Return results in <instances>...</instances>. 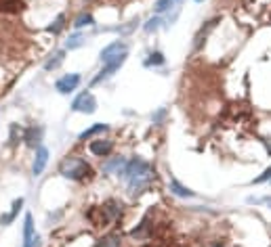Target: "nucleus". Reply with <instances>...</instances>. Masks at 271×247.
<instances>
[{
  "instance_id": "nucleus-16",
  "label": "nucleus",
  "mask_w": 271,
  "mask_h": 247,
  "mask_svg": "<svg viewBox=\"0 0 271 247\" xmlns=\"http://www.w3.org/2000/svg\"><path fill=\"white\" fill-rule=\"evenodd\" d=\"M214 23H216V19L208 21V23H206V27H202V29L198 32V36H196V42H194V48H196V50H198V48L202 46V42H204V38L208 36V32H210V29L214 27Z\"/></svg>"
},
{
  "instance_id": "nucleus-10",
  "label": "nucleus",
  "mask_w": 271,
  "mask_h": 247,
  "mask_svg": "<svg viewBox=\"0 0 271 247\" xmlns=\"http://www.w3.org/2000/svg\"><path fill=\"white\" fill-rule=\"evenodd\" d=\"M168 189H171L173 195L183 197V199H187V197H196V193H194V191H189L187 187H183L177 178H171V182H168Z\"/></svg>"
},
{
  "instance_id": "nucleus-8",
  "label": "nucleus",
  "mask_w": 271,
  "mask_h": 247,
  "mask_svg": "<svg viewBox=\"0 0 271 247\" xmlns=\"http://www.w3.org/2000/svg\"><path fill=\"white\" fill-rule=\"evenodd\" d=\"M89 149L97 157H107L112 153V149H114V143H112V140H103V138H101V140H91Z\"/></svg>"
},
{
  "instance_id": "nucleus-21",
  "label": "nucleus",
  "mask_w": 271,
  "mask_h": 247,
  "mask_svg": "<svg viewBox=\"0 0 271 247\" xmlns=\"http://www.w3.org/2000/svg\"><path fill=\"white\" fill-rule=\"evenodd\" d=\"M82 44H84V36H80V34H74V36H70V40L65 42V48L74 50V48H80Z\"/></svg>"
},
{
  "instance_id": "nucleus-12",
  "label": "nucleus",
  "mask_w": 271,
  "mask_h": 247,
  "mask_svg": "<svg viewBox=\"0 0 271 247\" xmlns=\"http://www.w3.org/2000/svg\"><path fill=\"white\" fill-rule=\"evenodd\" d=\"M23 0H0V13H21Z\"/></svg>"
},
{
  "instance_id": "nucleus-22",
  "label": "nucleus",
  "mask_w": 271,
  "mask_h": 247,
  "mask_svg": "<svg viewBox=\"0 0 271 247\" xmlns=\"http://www.w3.org/2000/svg\"><path fill=\"white\" fill-rule=\"evenodd\" d=\"M175 5H179L177 0H158V3H156V13H164V11H168Z\"/></svg>"
},
{
  "instance_id": "nucleus-6",
  "label": "nucleus",
  "mask_w": 271,
  "mask_h": 247,
  "mask_svg": "<svg viewBox=\"0 0 271 247\" xmlns=\"http://www.w3.org/2000/svg\"><path fill=\"white\" fill-rule=\"evenodd\" d=\"M78 84H80V76L78 74H70V76L59 78L57 84H55V88H57L61 95H70V92H74L76 88H78Z\"/></svg>"
},
{
  "instance_id": "nucleus-9",
  "label": "nucleus",
  "mask_w": 271,
  "mask_h": 247,
  "mask_svg": "<svg viewBox=\"0 0 271 247\" xmlns=\"http://www.w3.org/2000/svg\"><path fill=\"white\" fill-rule=\"evenodd\" d=\"M46 162H48V149L46 147H38L36 149V160H34V166H32L34 176L42 174V170L46 168Z\"/></svg>"
},
{
  "instance_id": "nucleus-26",
  "label": "nucleus",
  "mask_w": 271,
  "mask_h": 247,
  "mask_svg": "<svg viewBox=\"0 0 271 247\" xmlns=\"http://www.w3.org/2000/svg\"><path fill=\"white\" fill-rule=\"evenodd\" d=\"M164 115H166V109H160L158 113H154V115H151V119H154V123H158V121H160Z\"/></svg>"
},
{
  "instance_id": "nucleus-17",
  "label": "nucleus",
  "mask_w": 271,
  "mask_h": 247,
  "mask_svg": "<svg viewBox=\"0 0 271 247\" xmlns=\"http://www.w3.org/2000/svg\"><path fill=\"white\" fill-rule=\"evenodd\" d=\"M164 55H162V52H149V57L145 59V67H158V65H164Z\"/></svg>"
},
{
  "instance_id": "nucleus-20",
  "label": "nucleus",
  "mask_w": 271,
  "mask_h": 247,
  "mask_svg": "<svg viewBox=\"0 0 271 247\" xmlns=\"http://www.w3.org/2000/svg\"><path fill=\"white\" fill-rule=\"evenodd\" d=\"M97 247H120V237H116V235H110V237H103Z\"/></svg>"
},
{
  "instance_id": "nucleus-18",
  "label": "nucleus",
  "mask_w": 271,
  "mask_h": 247,
  "mask_svg": "<svg viewBox=\"0 0 271 247\" xmlns=\"http://www.w3.org/2000/svg\"><path fill=\"white\" fill-rule=\"evenodd\" d=\"M63 55H65V52H63V50H59L53 59H48V61L44 63V69H46V72H50V69H57V67L63 63Z\"/></svg>"
},
{
  "instance_id": "nucleus-15",
  "label": "nucleus",
  "mask_w": 271,
  "mask_h": 247,
  "mask_svg": "<svg viewBox=\"0 0 271 247\" xmlns=\"http://www.w3.org/2000/svg\"><path fill=\"white\" fill-rule=\"evenodd\" d=\"M105 130H107V123H93L91 128L80 132V140H87V138H91L95 134H101V132H105Z\"/></svg>"
},
{
  "instance_id": "nucleus-13",
  "label": "nucleus",
  "mask_w": 271,
  "mask_h": 247,
  "mask_svg": "<svg viewBox=\"0 0 271 247\" xmlns=\"http://www.w3.org/2000/svg\"><path fill=\"white\" fill-rule=\"evenodd\" d=\"M40 136H42V128H36V126H32L23 132V140L30 147H36L40 143Z\"/></svg>"
},
{
  "instance_id": "nucleus-27",
  "label": "nucleus",
  "mask_w": 271,
  "mask_h": 247,
  "mask_svg": "<svg viewBox=\"0 0 271 247\" xmlns=\"http://www.w3.org/2000/svg\"><path fill=\"white\" fill-rule=\"evenodd\" d=\"M196 3H204V0H196Z\"/></svg>"
},
{
  "instance_id": "nucleus-11",
  "label": "nucleus",
  "mask_w": 271,
  "mask_h": 247,
  "mask_svg": "<svg viewBox=\"0 0 271 247\" xmlns=\"http://www.w3.org/2000/svg\"><path fill=\"white\" fill-rule=\"evenodd\" d=\"M21 207H23V199H21V197H19V199H15V201H13V205H11V211H9V214L0 216V224H3V226L11 224V222L15 220V216L19 214V209H21Z\"/></svg>"
},
{
  "instance_id": "nucleus-5",
  "label": "nucleus",
  "mask_w": 271,
  "mask_h": 247,
  "mask_svg": "<svg viewBox=\"0 0 271 247\" xmlns=\"http://www.w3.org/2000/svg\"><path fill=\"white\" fill-rule=\"evenodd\" d=\"M38 245H40V237L34 235L32 214H25V220H23V243H21V247H38Z\"/></svg>"
},
{
  "instance_id": "nucleus-4",
  "label": "nucleus",
  "mask_w": 271,
  "mask_h": 247,
  "mask_svg": "<svg viewBox=\"0 0 271 247\" xmlns=\"http://www.w3.org/2000/svg\"><path fill=\"white\" fill-rule=\"evenodd\" d=\"M72 109L76 113H95L97 111V99L91 92H82L80 97H76V101L72 103Z\"/></svg>"
},
{
  "instance_id": "nucleus-3",
  "label": "nucleus",
  "mask_w": 271,
  "mask_h": 247,
  "mask_svg": "<svg viewBox=\"0 0 271 247\" xmlns=\"http://www.w3.org/2000/svg\"><path fill=\"white\" fill-rule=\"evenodd\" d=\"M126 52H128V50H126V44L120 42V40H116V42L107 44L103 50H101V63L107 65V63H112V61H116V59L124 57Z\"/></svg>"
},
{
  "instance_id": "nucleus-19",
  "label": "nucleus",
  "mask_w": 271,
  "mask_h": 247,
  "mask_svg": "<svg viewBox=\"0 0 271 247\" xmlns=\"http://www.w3.org/2000/svg\"><path fill=\"white\" fill-rule=\"evenodd\" d=\"M84 25H95V19L91 13H82L78 19L74 21V27H84Z\"/></svg>"
},
{
  "instance_id": "nucleus-7",
  "label": "nucleus",
  "mask_w": 271,
  "mask_h": 247,
  "mask_svg": "<svg viewBox=\"0 0 271 247\" xmlns=\"http://www.w3.org/2000/svg\"><path fill=\"white\" fill-rule=\"evenodd\" d=\"M87 218H89L95 226H105L107 222H112V218H110V214L105 211V207H103V205L89 209V211H87Z\"/></svg>"
},
{
  "instance_id": "nucleus-14",
  "label": "nucleus",
  "mask_w": 271,
  "mask_h": 247,
  "mask_svg": "<svg viewBox=\"0 0 271 247\" xmlns=\"http://www.w3.org/2000/svg\"><path fill=\"white\" fill-rule=\"evenodd\" d=\"M126 160L124 157H116V160H112V162H107L105 166H103V170L107 172V174H112V172H116V174H120V172H124V168H126Z\"/></svg>"
},
{
  "instance_id": "nucleus-25",
  "label": "nucleus",
  "mask_w": 271,
  "mask_h": 247,
  "mask_svg": "<svg viewBox=\"0 0 271 247\" xmlns=\"http://www.w3.org/2000/svg\"><path fill=\"white\" fill-rule=\"evenodd\" d=\"M267 180H271V166H269L261 176H257V178L252 180V184H261V182H267Z\"/></svg>"
},
{
  "instance_id": "nucleus-1",
  "label": "nucleus",
  "mask_w": 271,
  "mask_h": 247,
  "mask_svg": "<svg viewBox=\"0 0 271 247\" xmlns=\"http://www.w3.org/2000/svg\"><path fill=\"white\" fill-rule=\"evenodd\" d=\"M122 176L128 182L130 193H141L145 187H149L151 180H154V168H151L145 160H141V157H134V160H130L126 164Z\"/></svg>"
},
{
  "instance_id": "nucleus-24",
  "label": "nucleus",
  "mask_w": 271,
  "mask_h": 247,
  "mask_svg": "<svg viewBox=\"0 0 271 247\" xmlns=\"http://www.w3.org/2000/svg\"><path fill=\"white\" fill-rule=\"evenodd\" d=\"M160 23H162V19H160V17H151V19L145 23V32H147V34L156 32V29L160 27Z\"/></svg>"
},
{
  "instance_id": "nucleus-2",
  "label": "nucleus",
  "mask_w": 271,
  "mask_h": 247,
  "mask_svg": "<svg viewBox=\"0 0 271 247\" xmlns=\"http://www.w3.org/2000/svg\"><path fill=\"white\" fill-rule=\"evenodd\" d=\"M59 174L63 176V178H70V180H89L93 178V168L80 160V157H67V160L61 162L59 166Z\"/></svg>"
},
{
  "instance_id": "nucleus-23",
  "label": "nucleus",
  "mask_w": 271,
  "mask_h": 247,
  "mask_svg": "<svg viewBox=\"0 0 271 247\" xmlns=\"http://www.w3.org/2000/svg\"><path fill=\"white\" fill-rule=\"evenodd\" d=\"M63 21H65V15H59V17H57V19L53 21V25H48L46 29H48L50 34H59V32L63 29Z\"/></svg>"
}]
</instances>
